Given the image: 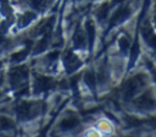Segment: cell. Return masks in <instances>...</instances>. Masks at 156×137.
<instances>
[{
	"instance_id": "cell-1",
	"label": "cell",
	"mask_w": 156,
	"mask_h": 137,
	"mask_svg": "<svg viewBox=\"0 0 156 137\" xmlns=\"http://www.w3.org/2000/svg\"><path fill=\"white\" fill-rule=\"evenodd\" d=\"M11 87L13 91H17L18 94H23L27 89V80H28V70L26 66H17L10 71L9 75Z\"/></svg>"
},
{
	"instance_id": "cell-2",
	"label": "cell",
	"mask_w": 156,
	"mask_h": 137,
	"mask_svg": "<svg viewBox=\"0 0 156 137\" xmlns=\"http://www.w3.org/2000/svg\"><path fill=\"white\" fill-rule=\"evenodd\" d=\"M41 109H43V105L39 102L22 100L16 105V114L18 119L28 120V119H33L37 115H39Z\"/></svg>"
},
{
	"instance_id": "cell-3",
	"label": "cell",
	"mask_w": 156,
	"mask_h": 137,
	"mask_svg": "<svg viewBox=\"0 0 156 137\" xmlns=\"http://www.w3.org/2000/svg\"><path fill=\"white\" fill-rule=\"evenodd\" d=\"M145 82H146V80H145V76L143 73H138L134 77L126 81L124 84L122 86L123 98L124 99H130L132 97H134L136 94V92L145 84Z\"/></svg>"
},
{
	"instance_id": "cell-4",
	"label": "cell",
	"mask_w": 156,
	"mask_h": 137,
	"mask_svg": "<svg viewBox=\"0 0 156 137\" xmlns=\"http://www.w3.org/2000/svg\"><path fill=\"white\" fill-rule=\"evenodd\" d=\"M52 87H55V81L52 78L40 76V75H35V77H34V89H35V92H44V91L51 89Z\"/></svg>"
},
{
	"instance_id": "cell-5",
	"label": "cell",
	"mask_w": 156,
	"mask_h": 137,
	"mask_svg": "<svg viewBox=\"0 0 156 137\" xmlns=\"http://www.w3.org/2000/svg\"><path fill=\"white\" fill-rule=\"evenodd\" d=\"M135 105L141 109V110H150L152 108H155L156 105V100L154 98V95L150 92L144 93L143 95H140L136 100H135Z\"/></svg>"
},
{
	"instance_id": "cell-6",
	"label": "cell",
	"mask_w": 156,
	"mask_h": 137,
	"mask_svg": "<svg viewBox=\"0 0 156 137\" xmlns=\"http://www.w3.org/2000/svg\"><path fill=\"white\" fill-rule=\"evenodd\" d=\"M141 35L144 38V40L154 49L156 50V34L154 32V29L151 28L150 23L149 22H144L143 26H141Z\"/></svg>"
},
{
	"instance_id": "cell-7",
	"label": "cell",
	"mask_w": 156,
	"mask_h": 137,
	"mask_svg": "<svg viewBox=\"0 0 156 137\" xmlns=\"http://www.w3.org/2000/svg\"><path fill=\"white\" fill-rule=\"evenodd\" d=\"M130 13V9L128 5H121L112 15L111 17V26L113 24H117L119 22H122L123 20H126L128 17V15Z\"/></svg>"
},
{
	"instance_id": "cell-8",
	"label": "cell",
	"mask_w": 156,
	"mask_h": 137,
	"mask_svg": "<svg viewBox=\"0 0 156 137\" xmlns=\"http://www.w3.org/2000/svg\"><path fill=\"white\" fill-rule=\"evenodd\" d=\"M63 60H65V65H66L67 70H69V71L74 70V68H76V67H78V66H79V64H80L79 59H78V57H77L72 51H67V53L65 54Z\"/></svg>"
},
{
	"instance_id": "cell-9",
	"label": "cell",
	"mask_w": 156,
	"mask_h": 137,
	"mask_svg": "<svg viewBox=\"0 0 156 137\" xmlns=\"http://www.w3.org/2000/svg\"><path fill=\"white\" fill-rule=\"evenodd\" d=\"M87 42H88L87 35L84 34V32H83L80 28H78V29L76 31L74 35H73V43H74V46H76V48H79V49L85 48Z\"/></svg>"
},
{
	"instance_id": "cell-10",
	"label": "cell",
	"mask_w": 156,
	"mask_h": 137,
	"mask_svg": "<svg viewBox=\"0 0 156 137\" xmlns=\"http://www.w3.org/2000/svg\"><path fill=\"white\" fill-rule=\"evenodd\" d=\"M78 124H79V120H78L77 116H74V115H68V116H66L65 119H62V121L60 122V126H61V128H63V130H69V128H74Z\"/></svg>"
},
{
	"instance_id": "cell-11",
	"label": "cell",
	"mask_w": 156,
	"mask_h": 137,
	"mask_svg": "<svg viewBox=\"0 0 156 137\" xmlns=\"http://www.w3.org/2000/svg\"><path fill=\"white\" fill-rule=\"evenodd\" d=\"M85 29H87V38L89 40V44L91 45L94 42V37H95V24L93 21L88 20L85 23Z\"/></svg>"
},
{
	"instance_id": "cell-12",
	"label": "cell",
	"mask_w": 156,
	"mask_h": 137,
	"mask_svg": "<svg viewBox=\"0 0 156 137\" xmlns=\"http://www.w3.org/2000/svg\"><path fill=\"white\" fill-rule=\"evenodd\" d=\"M15 126V122L6 117V116H0V130H10V128H13Z\"/></svg>"
},
{
	"instance_id": "cell-13",
	"label": "cell",
	"mask_w": 156,
	"mask_h": 137,
	"mask_svg": "<svg viewBox=\"0 0 156 137\" xmlns=\"http://www.w3.org/2000/svg\"><path fill=\"white\" fill-rule=\"evenodd\" d=\"M108 9H110V2H104L102 5H100V7L96 10V15L100 20H104L106 16H107V12H108Z\"/></svg>"
},
{
	"instance_id": "cell-14",
	"label": "cell",
	"mask_w": 156,
	"mask_h": 137,
	"mask_svg": "<svg viewBox=\"0 0 156 137\" xmlns=\"http://www.w3.org/2000/svg\"><path fill=\"white\" fill-rule=\"evenodd\" d=\"M85 82L90 87V89H94L95 88V84H96V77H95V73L93 71H89L85 73Z\"/></svg>"
},
{
	"instance_id": "cell-15",
	"label": "cell",
	"mask_w": 156,
	"mask_h": 137,
	"mask_svg": "<svg viewBox=\"0 0 156 137\" xmlns=\"http://www.w3.org/2000/svg\"><path fill=\"white\" fill-rule=\"evenodd\" d=\"M118 44H119V48H121L122 51H126V50H128L130 48V40H129V38L127 35L121 37L119 40H118Z\"/></svg>"
},
{
	"instance_id": "cell-16",
	"label": "cell",
	"mask_w": 156,
	"mask_h": 137,
	"mask_svg": "<svg viewBox=\"0 0 156 137\" xmlns=\"http://www.w3.org/2000/svg\"><path fill=\"white\" fill-rule=\"evenodd\" d=\"M34 17H35V15H34L33 12H26V13L21 17V20H20V26H21V27H23V26L28 24V23H29Z\"/></svg>"
},
{
	"instance_id": "cell-17",
	"label": "cell",
	"mask_w": 156,
	"mask_h": 137,
	"mask_svg": "<svg viewBox=\"0 0 156 137\" xmlns=\"http://www.w3.org/2000/svg\"><path fill=\"white\" fill-rule=\"evenodd\" d=\"M28 4L34 10H41L45 5V0H28Z\"/></svg>"
},
{
	"instance_id": "cell-18",
	"label": "cell",
	"mask_w": 156,
	"mask_h": 137,
	"mask_svg": "<svg viewBox=\"0 0 156 137\" xmlns=\"http://www.w3.org/2000/svg\"><path fill=\"white\" fill-rule=\"evenodd\" d=\"M155 22H156V13H155Z\"/></svg>"
}]
</instances>
